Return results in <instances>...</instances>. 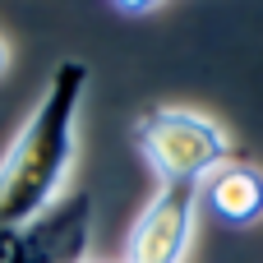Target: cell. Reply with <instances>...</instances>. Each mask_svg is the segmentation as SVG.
I'll use <instances>...</instances> for the list:
<instances>
[{
    "label": "cell",
    "instance_id": "obj_1",
    "mask_svg": "<svg viewBox=\"0 0 263 263\" xmlns=\"http://www.w3.org/2000/svg\"><path fill=\"white\" fill-rule=\"evenodd\" d=\"M88 88L83 60H60L51 69V83L37 102V111L23 120L18 139L0 157V227H28L42 217L74 166V129H79V102Z\"/></svg>",
    "mask_w": 263,
    "mask_h": 263
},
{
    "label": "cell",
    "instance_id": "obj_6",
    "mask_svg": "<svg viewBox=\"0 0 263 263\" xmlns=\"http://www.w3.org/2000/svg\"><path fill=\"white\" fill-rule=\"evenodd\" d=\"M116 9H125V14H148V9H157L162 0H111Z\"/></svg>",
    "mask_w": 263,
    "mask_h": 263
},
{
    "label": "cell",
    "instance_id": "obj_5",
    "mask_svg": "<svg viewBox=\"0 0 263 263\" xmlns=\"http://www.w3.org/2000/svg\"><path fill=\"white\" fill-rule=\"evenodd\" d=\"M199 194L208 199V208L231 222V227H250L263 217V171L250 162H222L203 185Z\"/></svg>",
    "mask_w": 263,
    "mask_h": 263
},
{
    "label": "cell",
    "instance_id": "obj_2",
    "mask_svg": "<svg viewBox=\"0 0 263 263\" xmlns=\"http://www.w3.org/2000/svg\"><path fill=\"white\" fill-rule=\"evenodd\" d=\"M134 139L148 157V166L162 180H190L203 185L227 157H231V139L222 134L217 120L185 111V106H153L134 120Z\"/></svg>",
    "mask_w": 263,
    "mask_h": 263
},
{
    "label": "cell",
    "instance_id": "obj_7",
    "mask_svg": "<svg viewBox=\"0 0 263 263\" xmlns=\"http://www.w3.org/2000/svg\"><path fill=\"white\" fill-rule=\"evenodd\" d=\"M5 69H9V42L0 37V74H5Z\"/></svg>",
    "mask_w": 263,
    "mask_h": 263
},
{
    "label": "cell",
    "instance_id": "obj_4",
    "mask_svg": "<svg viewBox=\"0 0 263 263\" xmlns=\"http://www.w3.org/2000/svg\"><path fill=\"white\" fill-rule=\"evenodd\" d=\"M88 245H92V194L88 190L60 194L42 217L18 227L23 263H88Z\"/></svg>",
    "mask_w": 263,
    "mask_h": 263
},
{
    "label": "cell",
    "instance_id": "obj_3",
    "mask_svg": "<svg viewBox=\"0 0 263 263\" xmlns=\"http://www.w3.org/2000/svg\"><path fill=\"white\" fill-rule=\"evenodd\" d=\"M194 213H199V185L190 180H162L153 203L139 213L125 263H180L190 231H194Z\"/></svg>",
    "mask_w": 263,
    "mask_h": 263
}]
</instances>
